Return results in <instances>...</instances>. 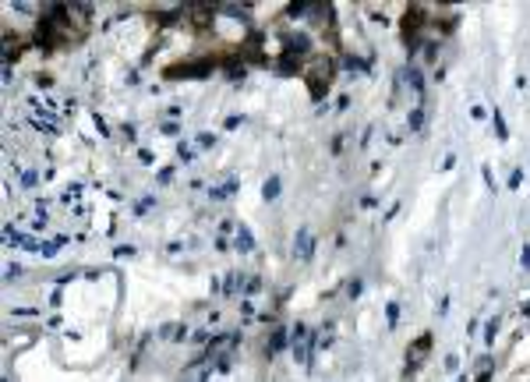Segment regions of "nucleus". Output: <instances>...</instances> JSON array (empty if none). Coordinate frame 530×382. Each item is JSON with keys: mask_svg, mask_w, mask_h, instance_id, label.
Returning <instances> with one entry per match:
<instances>
[{"mask_svg": "<svg viewBox=\"0 0 530 382\" xmlns=\"http://www.w3.org/2000/svg\"><path fill=\"white\" fill-rule=\"evenodd\" d=\"M276 191H279V184H276V181H269V184H265V198H276Z\"/></svg>", "mask_w": 530, "mask_h": 382, "instance_id": "nucleus-3", "label": "nucleus"}, {"mask_svg": "<svg viewBox=\"0 0 530 382\" xmlns=\"http://www.w3.org/2000/svg\"><path fill=\"white\" fill-rule=\"evenodd\" d=\"M297 251H301V255H308V251H311V234H308V230H301V234H297Z\"/></svg>", "mask_w": 530, "mask_h": 382, "instance_id": "nucleus-1", "label": "nucleus"}, {"mask_svg": "<svg viewBox=\"0 0 530 382\" xmlns=\"http://www.w3.org/2000/svg\"><path fill=\"white\" fill-rule=\"evenodd\" d=\"M237 244L248 251V248H251V234H248V230H240V234H237Z\"/></svg>", "mask_w": 530, "mask_h": 382, "instance_id": "nucleus-2", "label": "nucleus"}]
</instances>
